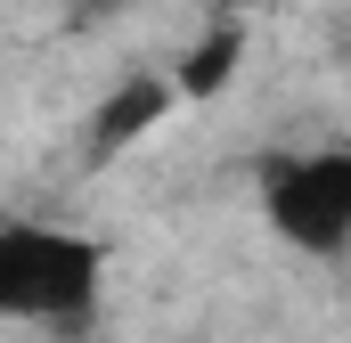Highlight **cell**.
I'll return each instance as SVG.
<instances>
[{
	"instance_id": "cell-4",
	"label": "cell",
	"mask_w": 351,
	"mask_h": 343,
	"mask_svg": "<svg viewBox=\"0 0 351 343\" xmlns=\"http://www.w3.org/2000/svg\"><path fill=\"white\" fill-rule=\"evenodd\" d=\"M237 66H245V33H237V25H213V33L188 49V66L172 74V98H213V90L237 82Z\"/></svg>"
},
{
	"instance_id": "cell-1",
	"label": "cell",
	"mask_w": 351,
	"mask_h": 343,
	"mask_svg": "<svg viewBox=\"0 0 351 343\" xmlns=\"http://www.w3.org/2000/svg\"><path fill=\"white\" fill-rule=\"evenodd\" d=\"M106 294V246L49 221H0V319L82 327Z\"/></svg>"
},
{
	"instance_id": "cell-2",
	"label": "cell",
	"mask_w": 351,
	"mask_h": 343,
	"mask_svg": "<svg viewBox=\"0 0 351 343\" xmlns=\"http://www.w3.org/2000/svg\"><path fill=\"white\" fill-rule=\"evenodd\" d=\"M262 213L269 229L302 254H343L351 237V156L343 147H294L262 164Z\"/></svg>"
},
{
	"instance_id": "cell-3",
	"label": "cell",
	"mask_w": 351,
	"mask_h": 343,
	"mask_svg": "<svg viewBox=\"0 0 351 343\" xmlns=\"http://www.w3.org/2000/svg\"><path fill=\"white\" fill-rule=\"evenodd\" d=\"M164 115H172V82H164V74H131V82L98 106V123H90V156L131 147V139H139V131H156Z\"/></svg>"
}]
</instances>
